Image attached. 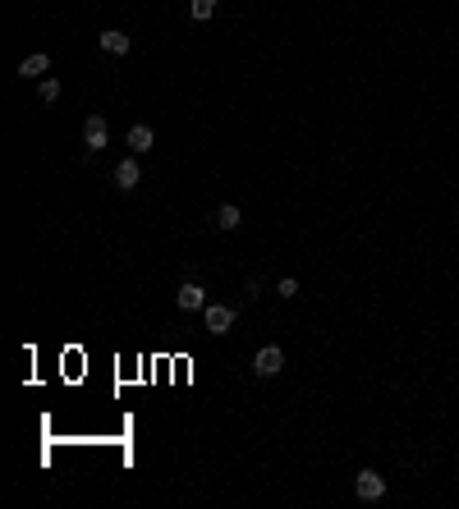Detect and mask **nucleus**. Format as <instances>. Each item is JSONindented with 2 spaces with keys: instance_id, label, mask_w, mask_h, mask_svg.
Wrapping results in <instances>:
<instances>
[{
  "instance_id": "nucleus-1",
  "label": "nucleus",
  "mask_w": 459,
  "mask_h": 509,
  "mask_svg": "<svg viewBox=\"0 0 459 509\" xmlns=\"http://www.w3.org/2000/svg\"><path fill=\"white\" fill-rule=\"evenodd\" d=\"M202 317H207V331L211 335H230V331H234V308H225V303H207Z\"/></svg>"
},
{
  "instance_id": "nucleus-2",
  "label": "nucleus",
  "mask_w": 459,
  "mask_h": 509,
  "mask_svg": "<svg viewBox=\"0 0 459 509\" xmlns=\"http://www.w3.org/2000/svg\"><path fill=\"white\" fill-rule=\"evenodd\" d=\"M280 367H285V349L280 344H266V349H257V358H253V372H257V377H276Z\"/></svg>"
},
{
  "instance_id": "nucleus-3",
  "label": "nucleus",
  "mask_w": 459,
  "mask_h": 509,
  "mask_svg": "<svg viewBox=\"0 0 459 509\" xmlns=\"http://www.w3.org/2000/svg\"><path fill=\"white\" fill-rule=\"evenodd\" d=\"M175 299H179V308H184V312H202V308H207V289L197 285V280H184V285L175 289Z\"/></svg>"
},
{
  "instance_id": "nucleus-4",
  "label": "nucleus",
  "mask_w": 459,
  "mask_h": 509,
  "mask_svg": "<svg viewBox=\"0 0 459 509\" xmlns=\"http://www.w3.org/2000/svg\"><path fill=\"white\" fill-rule=\"evenodd\" d=\"M354 491H359V500H382L386 496V482H382V473L363 468V473L354 477Z\"/></svg>"
},
{
  "instance_id": "nucleus-5",
  "label": "nucleus",
  "mask_w": 459,
  "mask_h": 509,
  "mask_svg": "<svg viewBox=\"0 0 459 509\" xmlns=\"http://www.w3.org/2000/svg\"><path fill=\"white\" fill-rule=\"evenodd\" d=\"M106 138H110L106 120H101V115H88V120H83V147H88V152H101Z\"/></svg>"
},
{
  "instance_id": "nucleus-6",
  "label": "nucleus",
  "mask_w": 459,
  "mask_h": 509,
  "mask_svg": "<svg viewBox=\"0 0 459 509\" xmlns=\"http://www.w3.org/2000/svg\"><path fill=\"white\" fill-rule=\"evenodd\" d=\"M138 184H142V170H138V156H124L120 166H115V189H124V193H129V189H138Z\"/></svg>"
},
{
  "instance_id": "nucleus-7",
  "label": "nucleus",
  "mask_w": 459,
  "mask_h": 509,
  "mask_svg": "<svg viewBox=\"0 0 459 509\" xmlns=\"http://www.w3.org/2000/svg\"><path fill=\"white\" fill-rule=\"evenodd\" d=\"M101 51H106V56H129V37H124L120 28H106V33H101Z\"/></svg>"
},
{
  "instance_id": "nucleus-8",
  "label": "nucleus",
  "mask_w": 459,
  "mask_h": 509,
  "mask_svg": "<svg viewBox=\"0 0 459 509\" xmlns=\"http://www.w3.org/2000/svg\"><path fill=\"white\" fill-rule=\"evenodd\" d=\"M46 69H51V56H46V51H33V56L19 65V78H42Z\"/></svg>"
},
{
  "instance_id": "nucleus-9",
  "label": "nucleus",
  "mask_w": 459,
  "mask_h": 509,
  "mask_svg": "<svg viewBox=\"0 0 459 509\" xmlns=\"http://www.w3.org/2000/svg\"><path fill=\"white\" fill-rule=\"evenodd\" d=\"M152 143H156V133L147 129V124H133V129H129V147H133V156L152 152Z\"/></svg>"
},
{
  "instance_id": "nucleus-10",
  "label": "nucleus",
  "mask_w": 459,
  "mask_h": 509,
  "mask_svg": "<svg viewBox=\"0 0 459 509\" xmlns=\"http://www.w3.org/2000/svg\"><path fill=\"white\" fill-rule=\"evenodd\" d=\"M239 207H234V202H225V207H216V216H211V225H216V230H239Z\"/></svg>"
},
{
  "instance_id": "nucleus-11",
  "label": "nucleus",
  "mask_w": 459,
  "mask_h": 509,
  "mask_svg": "<svg viewBox=\"0 0 459 509\" xmlns=\"http://www.w3.org/2000/svg\"><path fill=\"white\" fill-rule=\"evenodd\" d=\"M188 14H193L197 23H207L211 14H216V0H188Z\"/></svg>"
},
{
  "instance_id": "nucleus-12",
  "label": "nucleus",
  "mask_w": 459,
  "mask_h": 509,
  "mask_svg": "<svg viewBox=\"0 0 459 509\" xmlns=\"http://www.w3.org/2000/svg\"><path fill=\"white\" fill-rule=\"evenodd\" d=\"M37 97H42V101H60V83H55V78H42Z\"/></svg>"
},
{
  "instance_id": "nucleus-13",
  "label": "nucleus",
  "mask_w": 459,
  "mask_h": 509,
  "mask_svg": "<svg viewBox=\"0 0 459 509\" xmlns=\"http://www.w3.org/2000/svg\"><path fill=\"white\" fill-rule=\"evenodd\" d=\"M276 294H280V299H299V280H294V276H285L280 285H276Z\"/></svg>"
}]
</instances>
